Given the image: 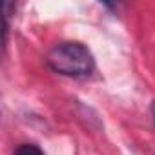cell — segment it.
Masks as SVG:
<instances>
[{
    "instance_id": "3957f363",
    "label": "cell",
    "mask_w": 155,
    "mask_h": 155,
    "mask_svg": "<svg viewBox=\"0 0 155 155\" xmlns=\"http://www.w3.org/2000/svg\"><path fill=\"white\" fill-rule=\"evenodd\" d=\"M151 115H153V119H155V101H153V104H151Z\"/></svg>"
},
{
    "instance_id": "7a4b0ae2",
    "label": "cell",
    "mask_w": 155,
    "mask_h": 155,
    "mask_svg": "<svg viewBox=\"0 0 155 155\" xmlns=\"http://www.w3.org/2000/svg\"><path fill=\"white\" fill-rule=\"evenodd\" d=\"M15 155H44L37 144H20L15 150Z\"/></svg>"
},
{
    "instance_id": "6da1fadb",
    "label": "cell",
    "mask_w": 155,
    "mask_h": 155,
    "mask_svg": "<svg viewBox=\"0 0 155 155\" xmlns=\"http://www.w3.org/2000/svg\"><path fill=\"white\" fill-rule=\"evenodd\" d=\"M48 66L66 77H90L95 69V60L91 51L81 42H62L57 44L46 57Z\"/></svg>"
}]
</instances>
